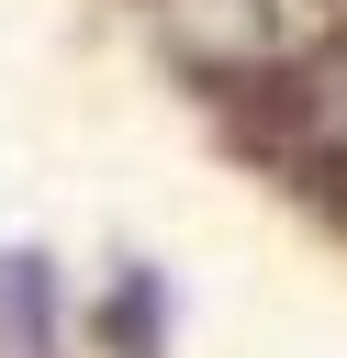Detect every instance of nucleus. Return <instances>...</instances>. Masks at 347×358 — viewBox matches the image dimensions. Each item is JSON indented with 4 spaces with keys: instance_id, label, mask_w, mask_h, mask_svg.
I'll return each instance as SVG.
<instances>
[{
    "instance_id": "nucleus-1",
    "label": "nucleus",
    "mask_w": 347,
    "mask_h": 358,
    "mask_svg": "<svg viewBox=\"0 0 347 358\" xmlns=\"http://www.w3.org/2000/svg\"><path fill=\"white\" fill-rule=\"evenodd\" d=\"M157 34L201 78H257L280 56V0H157Z\"/></svg>"
},
{
    "instance_id": "nucleus-2",
    "label": "nucleus",
    "mask_w": 347,
    "mask_h": 358,
    "mask_svg": "<svg viewBox=\"0 0 347 358\" xmlns=\"http://www.w3.org/2000/svg\"><path fill=\"white\" fill-rule=\"evenodd\" d=\"M269 123H280V145H291L302 168L347 179V34H325L313 56H291V67H280Z\"/></svg>"
}]
</instances>
